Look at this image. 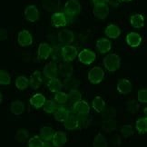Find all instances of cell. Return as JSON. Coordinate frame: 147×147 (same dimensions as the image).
I'll list each match as a JSON object with an SVG mask.
<instances>
[{
  "mask_svg": "<svg viewBox=\"0 0 147 147\" xmlns=\"http://www.w3.org/2000/svg\"><path fill=\"white\" fill-rule=\"evenodd\" d=\"M103 64L107 71L114 73L120 68L121 58H120V56L117 55L116 54H109L104 58Z\"/></svg>",
  "mask_w": 147,
  "mask_h": 147,
  "instance_id": "1",
  "label": "cell"
},
{
  "mask_svg": "<svg viewBox=\"0 0 147 147\" xmlns=\"http://www.w3.org/2000/svg\"><path fill=\"white\" fill-rule=\"evenodd\" d=\"M105 77L104 70L99 66H94L88 72V80L91 84H100Z\"/></svg>",
  "mask_w": 147,
  "mask_h": 147,
  "instance_id": "2",
  "label": "cell"
},
{
  "mask_svg": "<svg viewBox=\"0 0 147 147\" xmlns=\"http://www.w3.org/2000/svg\"><path fill=\"white\" fill-rule=\"evenodd\" d=\"M65 15L69 16H76L81 11V5L78 0H68L65 5Z\"/></svg>",
  "mask_w": 147,
  "mask_h": 147,
  "instance_id": "3",
  "label": "cell"
},
{
  "mask_svg": "<svg viewBox=\"0 0 147 147\" xmlns=\"http://www.w3.org/2000/svg\"><path fill=\"white\" fill-rule=\"evenodd\" d=\"M61 55L65 62H72L74 61L77 56V49L76 47L70 46V45H66L63 47L61 49Z\"/></svg>",
  "mask_w": 147,
  "mask_h": 147,
  "instance_id": "4",
  "label": "cell"
},
{
  "mask_svg": "<svg viewBox=\"0 0 147 147\" xmlns=\"http://www.w3.org/2000/svg\"><path fill=\"white\" fill-rule=\"evenodd\" d=\"M77 56L78 60L84 65H91L94 62L95 58H96V55H95L94 51L86 48L83 49L81 52H79Z\"/></svg>",
  "mask_w": 147,
  "mask_h": 147,
  "instance_id": "5",
  "label": "cell"
},
{
  "mask_svg": "<svg viewBox=\"0 0 147 147\" xmlns=\"http://www.w3.org/2000/svg\"><path fill=\"white\" fill-rule=\"evenodd\" d=\"M18 43L20 47H29L33 43V36L28 30H21L18 35Z\"/></svg>",
  "mask_w": 147,
  "mask_h": 147,
  "instance_id": "6",
  "label": "cell"
},
{
  "mask_svg": "<svg viewBox=\"0 0 147 147\" xmlns=\"http://www.w3.org/2000/svg\"><path fill=\"white\" fill-rule=\"evenodd\" d=\"M90 112V105L86 101H78L73 106V113L76 115H88Z\"/></svg>",
  "mask_w": 147,
  "mask_h": 147,
  "instance_id": "7",
  "label": "cell"
},
{
  "mask_svg": "<svg viewBox=\"0 0 147 147\" xmlns=\"http://www.w3.org/2000/svg\"><path fill=\"white\" fill-rule=\"evenodd\" d=\"M109 7L107 4H99L95 5L93 9V13L95 18L99 19H105L109 15Z\"/></svg>",
  "mask_w": 147,
  "mask_h": 147,
  "instance_id": "8",
  "label": "cell"
},
{
  "mask_svg": "<svg viewBox=\"0 0 147 147\" xmlns=\"http://www.w3.org/2000/svg\"><path fill=\"white\" fill-rule=\"evenodd\" d=\"M25 18L29 22H36L39 19V11L34 5H30L25 9Z\"/></svg>",
  "mask_w": 147,
  "mask_h": 147,
  "instance_id": "9",
  "label": "cell"
},
{
  "mask_svg": "<svg viewBox=\"0 0 147 147\" xmlns=\"http://www.w3.org/2000/svg\"><path fill=\"white\" fill-rule=\"evenodd\" d=\"M53 49L48 44L42 43L39 45L38 50H37V58L39 60H47L50 55L52 54Z\"/></svg>",
  "mask_w": 147,
  "mask_h": 147,
  "instance_id": "10",
  "label": "cell"
},
{
  "mask_svg": "<svg viewBox=\"0 0 147 147\" xmlns=\"http://www.w3.org/2000/svg\"><path fill=\"white\" fill-rule=\"evenodd\" d=\"M117 91L122 94H128L132 91V83L131 81L127 78H123L120 79L117 83Z\"/></svg>",
  "mask_w": 147,
  "mask_h": 147,
  "instance_id": "11",
  "label": "cell"
},
{
  "mask_svg": "<svg viewBox=\"0 0 147 147\" xmlns=\"http://www.w3.org/2000/svg\"><path fill=\"white\" fill-rule=\"evenodd\" d=\"M51 22H52V25L55 27H63L66 26L67 19L64 13L56 12L54 13L52 16H51Z\"/></svg>",
  "mask_w": 147,
  "mask_h": 147,
  "instance_id": "12",
  "label": "cell"
},
{
  "mask_svg": "<svg viewBox=\"0 0 147 147\" xmlns=\"http://www.w3.org/2000/svg\"><path fill=\"white\" fill-rule=\"evenodd\" d=\"M75 35L71 30L65 29L58 33V41L63 45H70L74 42Z\"/></svg>",
  "mask_w": 147,
  "mask_h": 147,
  "instance_id": "13",
  "label": "cell"
},
{
  "mask_svg": "<svg viewBox=\"0 0 147 147\" xmlns=\"http://www.w3.org/2000/svg\"><path fill=\"white\" fill-rule=\"evenodd\" d=\"M64 125L66 130H76L78 128V120H77V115L74 114L73 112H70L68 116L66 117V119L64 121Z\"/></svg>",
  "mask_w": 147,
  "mask_h": 147,
  "instance_id": "14",
  "label": "cell"
},
{
  "mask_svg": "<svg viewBox=\"0 0 147 147\" xmlns=\"http://www.w3.org/2000/svg\"><path fill=\"white\" fill-rule=\"evenodd\" d=\"M57 73H58L57 65H56L55 62H49V63L47 64L46 66L44 67V70H43L44 76L49 79L56 77Z\"/></svg>",
  "mask_w": 147,
  "mask_h": 147,
  "instance_id": "15",
  "label": "cell"
},
{
  "mask_svg": "<svg viewBox=\"0 0 147 147\" xmlns=\"http://www.w3.org/2000/svg\"><path fill=\"white\" fill-rule=\"evenodd\" d=\"M126 43L131 47H138L142 43V37L139 34L131 32L126 36Z\"/></svg>",
  "mask_w": 147,
  "mask_h": 147,
  "instance_id": "16",
  "label": "cell"
},
{
  "mask_svg": "<svg viewBox=\"0 0 147 147\" xmlns=\"http://www.w3.org/2000/svg\"><path fill=\"white\" fill-rule=\"evenodd\" d=\"M67 141V137H66V134L64 132H55L54 133L53 138H52V143L53 145L55 147H62L63 145L65 144Z\"/></svg>",
  "mask_w": 147,
  "mask_h": 147,
  "instance_id": "17",
  "label": "cell"
},
{
  "mask_svg": "<svg viewBox=\"0 0 147 147\" xmlns=\"http://www.w3.org/2000/svg\"><path fill=\"white\" fill-rule=\"evenodd\" d=\"M43 83V79L41 76L40 71H35L34 72L29 79V86H31L32 89H38L41 86V84Z\"/></svg>",
  "mask_w": 147,
  "mask_h": 147,
  "instance_id": "18",
  "label": "cell"
},
{
  "mask_svg": "<svg viewBox=\"0 0 147 147\" xmlns=\"http://www.w3.org/2000/svg\"><path fill=\"white\" fill-rule=\"evenodd\" d=\"M105 34L107 37L111 39H116L121 36V29L118 26L111 24L106 26Z\"/></svg>",
  "mask_w": 147,
  "mask_h": 147,
  "instance_id": "19",
  "label": "cell"
},
{
  "mask_svg": "<svg viewBox=\"0 0 147 147\" xmlns=\"http://www.w3.org/2000/svg\"><path fill=\"white\" fill-rule=\"evenodd\" d=\"M45 102H46V97L40 93H37L36 94H34L33 96L29 99V103L32 106H34L35 108L39 109L43 107Z\"/></svg>",
  "mask_w": 147,
  "mask_h": 147,
  "instance_id": "20",
  "label": "cell"
},
{
  "mask_svg": "<svg viewBox=\"0 0 147 147\" xmlns=\"http://www.w3.org/2000/svg\"><path fill=\"white\" fill-rule=\"evenodd\" d=\"M10 111L15 115H20L25 111V104L21 101H14L10 105Z\"/></svg>",
  "mask_w": 147,
  "mask_h": 147,
  "instance_id": "21",
  "label": "cell"
},
{
  "mask_svg": "<svg viewBox=\"0 0 147 147\" xmlns=\"http://www.w3.org/2000/svg\"><path fill=\"white\" fill-rule=\"evenodd\" d=\"M47 87L50 90V92L53 93H57L60 92L62 88H63V84L59 80L57 77L51 78L47 83Z\"/></svg>",
  "mask_w": 147,
  "mask_h": 147,
  "instance_id": "22",
  "label": "cell"
},
{
  "mask_svg": "<svg viewBox=\"0 0 147 147\" xmlns=\"http://www.w3.org/2000/svg\"><path fill=\"white\" fill-rule=\"evenodd\" d=\"M96 48L101 54H105L111 50V42L106 38H100L96 42Z\"/></svg>",
  "mask_w": 147,
  "mask_h": 147,
  "instance_id": "23",
  "label": "cell"
},
{
  "mask_svg": "<svg viewBox=\"0 0 147 147\" xmlns=\"http://www.w3.org/2000/svg\"><path fill=\"white\" fill-rule=\"evenodd\" d=\"M130 23L134 28H142L144 26V18L141 14L133 15L130 18Z\"/></svg>",
  "mask_w": 147,
  "mask_h": 147,
  "instance_id": "24",
  "label": "cell"
},
{
  "mask_svg": "<svg viewBox=\"0 0 147 147\" xmlns=\"http://www.w3.org/2000/svg\"><path fill=\"white\" fill-rule=\"evenodd\" d=\"M54 130L50 126H43L40 129V138L44 142H49L52 140L54 135Z\"/></svg>",
  "mask_w": 147,
  "mask_h": 147,
  "instance_id": "25",
  "label": "cell"
},
{
  "mask_svg": "<svg viewBox=\"0 0 147 147\" xmlns=\"http://www.w3.org/2000/svg\"><path fill=\"white\" fill-rule=\"evenodd\" d=\"M73 72H74V68H73L72 65L69 63V62H65L64 64H62L59 66V73H60V75L63 77H65V78L72 76Z\"/></svg>",
  "mask_w": 147,
  "mask_h": 147,
  "instance_id": "26",
  "label": "cell"
},
{
  "mask_svg": "<svg viewBox=\"0 0 147 147\" xmlns=\"http://www.w3.org/2000/svg\"><path fill=\"white\" fill-rule=\"evenodd\" d=\"M70 111L67 110L65 107H58L56 111L55 112V119L57 122L64 123V121L66 119V117L68 116Z\"/></svg>",
  "mask_w": 147,
  "mask_h": 147,
  "instance_id": "27",
  "label": "cell"
},
{
  "mask_svg": "<svg viewBox=\"0 0 147 147\" xmlns=\"http://www.w3.org/2000/svg\"><path fill=\"white\" fill-rule=\"evenodd\" d=\"M80 86V82L77 78L69 76V77H65L64 80V86L66 89L73 90V89H77Z\"/></svg>",
  "mask_w": 147,
  "mask_h": 147,
  "instance_id": "28",
  "label": "cell"
},
{
  "mask_svg": "<svg viewBox=\"0 0 147 147\" xmlns=\"http://www.w3.org/2000/svg\"><path fill=\"white\" fill-rule=\"evenodd\" d=\"M29 137V132L26 129H19L15 134V140L20 144H24Z\"/></svg>",
  "mask_w": 147,
  "mask_h": 147,
  "instance_id": "29",
  "label": "cell"
},
{
  "mask_svg": "<svg viewBox=\"0 0 147 147\" xmlns=\"http://www.w3.org/2000/svg\"><path fill=\"white\" fill-rule=\"evenodd\" d=\"M135 128L136 131L141 134H144L147 132V118L146 117H141L135 122Z\"/></svg>",
  "mask_w": 147,
  "mask_h": 147,
  "instance_id": "30",
  "label": "cell"
},
{
  "mask_svg": "<svg viewBox=\"0 0 147 147\" xmlns=\"http://www.w3.org/2000/svg\"><path fill=\"white\" fill-rule=\"evenodd\" d=\"M92 105H93V108L95 112L102 113L105 108V102L101 96H96L94 98Z\"/></svg>",
  "mask_w": 147,
  "mask_h": 147,
  "instance_id": "31",
  "label": "cell"
},
{
  "mask_svg": "<svg viewBox=\"0 0 147 147\" xmlns=\"http://www.w3.org/2000/svg\"><path fill=\"white\" fill-rule=\"evenodd\" d=\"M93 147H108V143L103 134H97L93 141Z\"/></svg>",
  "mask_w": 147,
  "mask_h": 147,
  "instance_id": "32",
  "label": "cell"
},
{
  "mask_svg": "<svg viewBox=\"0 0 147 147\" xmlns=\"http://www.w3.org/2000/svg\"><path fill=\"white\" fill-rule=\"evenodd\" d=\"M15 86L18 90H25L29 86V80L24 76H20L16 79Z\"/></svg>",
  "mask_w": 147,
  "mask_h": 147,
  "instance_id": "33",
  "label": "cell"
},
{
  "mask_svg": "<svg viewBox=\"0 0 147 147\" xmlns=\"http://www.w3.org/2000/svg\"><path fill=\"white\" fill-rule=\"evenodd\" d=\"M58 7L59 0H43V7L49 12L57 9Z\"/></svg>",
  "mask_w": 147,
  "mask_h": 147,
  "instance_id": "34",
  "label": "cell"
},
{
  "mask_svg": "<svg viewBox=\"0 0 147 147\" xmlns=\"http://www.w3.org/2000/svg\"><path fill=\"white\" fill-rule=\"evenodd\" d=\"M102 128H103V130L105 131L106 133H111L113 131H115L116 129V121L115 119L104 120Z\"/></svg>",
  "mask_w": 147,
  "mask_h": 147,
  "instance_id": "35",
  "label": "cell"
},
{
  "mask_svg": "<svg viewBox=\"0 0 147 147\" xmlns=\"http://www.w3.org/2000/svg\"><path fill=\"white\" fill-rule=\"evenodd\" d=\"M81 98H82V94L77 89L70 90L69 94H67V100H68L71 104H76V102L80 101Z\"/></svg>",
  "mask_w": 147,
  "mask_h": 147,
  "instance_id": "36",
  "label": "cell"
},
{
  "mask_svg": "<svg viewBox=\"0 0 147 147\" xmlns=\"http://www.w3.org/2000/svg\"><path fill=\"white\" fill-rule=\"evenodd\" d=\"M28 147H45V142L40 138V136L38 135H35V136L31 137L30 139H28L27 142Z\"/></svg>",
  "mask_w": 147,
  "mask_h": 147,
  "instance_id": "37",
  "label": "cell"
},
{
  "mask_svg": "<svg viewBox=\"0 0 147 147\" xmlns=\"http://www.w3.org/2000/svg\"><path fill=\"white\" fill-rule=\"evenodd\" d=\"M43 108H44V111L47 113V114H53L56 111L57 109V107H56V104L55 102L53 101V100H46L45 102V104L43 105Z\"/></svg>",
  "mask_w": 147,
  "mask_h": 147,
  "instance_id": "38",
  "label": "cell"
},
{
  "mask_svg": "<svg viewBox=\"0 0 147 147\" xmlns=\"http://www.w3.org/2000/svg\"><path fill=\"white\" fill-rule=\"evenodd\" d=\"M77 120L78 129H86L90 125V123H91L87 115H77Z\"/></svg>",
  "mask_w": 147,
  "mask_h": 147,
  "instance_id": "39",
  "label": "cell"
},
{
  "mask_svg": "<svg viewBox=\"0 0 147 147\" xmlns=\"http://www.w3.org/2000/svg\"><path fill=\"white\" fill-rule=\"evenodd\" d=\"M102 116L104 117L105 120L107 119H115L116 116V110L115 107H109L107 109H104V111L102 112Z\"/></svg>",
  "mask_w": 147,
  "mask_h": 147,
  "instance_id": "40",
  "label": "cell"
},
{
  "mask_svg": "<svg viewBox=\"0 0 147 147\" xmlns=\"http://www.w3.org/2000/svg\"><path fill=\"white\" fill-rule=\"evenodd\" d=\"M11 83L10 75L4 70H0V84L1 86H8Z\"/></svg>",
  "mask_w": 147,
  "mask_h": 147,
  "instance_id": "41",
  "label": "cell"
},
{
  "mask_svg": "<svg viewBox=\"0 0 147 147\" xmlns=\"http://www.w3.org/2000/svg\"><path fill=\"white\" fill-rule=\"evenodd\" d=\"M67 101H68V100H67V94H65V92H62V91L55 93V102L56 104H58V105H65Z\"/></svg>",
  "mask_w": 147,
  "mask_h": 147,
  "instance_id": "42",
  "label": "cell"
},
{
  "mask_svg": "<svg viewBox=\"0 0 147 147\" xmlns=\"http://www.w3.org/2000/svg\"><path fill=\"white\" fill-rule=\"evenodd\" d=\"M121 134L123 138H128L133 134V127L131 124H123L121 127Z\"/></svg>",
  "mask_w": 147,
  "mask_h": 147,
  "instance_id": "43",
  "label": "cell"
},
{
  "mask_svg": "<svg viewBox=\"0 0 147 147\" xmlns=\"http://www.w3.org/2000/svg\"><path fill=\"white\" fill-rule=\"evenodd\" d=\"M126 107H127V111L130 112L131 114H135L139 108V105L137 104V102L132 99V100H129L126 104Z\"/></svg>",
  "mask_w": 147,
  "mask_h": 147,
  "instance_id": "44",
  "label": "cell"
},
{
  "mask_svg": "<svg viewBox=\"0 0 147 147\" xmlns=\"http://www.w3.org/2000/svg\"><path fill=\"white\" fill-rule=\"evenodd\" d=\"M137 99H138V102L141 104H146L147 103V90L145 88L140 89L138 91Z\"/></svg>",
  "mask_w": 147,
  "mask_h": 147,
  "instance_id": "45",
  "label": "cell"
},
{
  "mask_svg": "<svg viewBox=\"0 0 147 147\" xmlns=\"http://www.w3.org/2000/svg\"><path fill=\"white\" fill-rule=\"evenodd\" d=\"M110 141H111L112 144L115 146H119L122 144V138L119 134H115L114 136L111 137Z\"/></svg>",
  "mask_w": 147,
  "mask_h": 147,
  "instance_id": "46",
  "label": "cell"
},
{
  "mask_svg": "<svg viewBox=\"0 0 147 147\" xmlns=\"http://www.w3.org/2000/svg\"><path fill=\"white\" fill-rule=\"evenodd\" d=\"M7 36H8L7 30L5 28L0 27V42L5 41V39H7Z\"/></svg>",
  "mask_w": 147,
  "mask_h": 147,
  "instance_id": "47",
  "label": "cell"
},
{
  "mask_svg": "<svg viewBox=\"0 0 147 147\" xmlns=\"http://www.w3.org/2000/svg\"><path fill=\"white\" fill-rule=\"evenodd\" d=\"M107 3L112 5L113 7H117L121 4V0H106V4Z\"/></svg>",
  "mask_w": 147,
  "mask_h": 147,
  "instance_id": "48",
  "label": "cell"
},
{
  "mask_svg": "<svg viewBox=\"0 0 147 147\" xmlns=\"http://www.w3.org/2000/svg\"><path fill=\"white\" fill-rule=\"evenodd\" d=\"M94 5H99V4H106V0H92Z\"/></svg>",
  "mask_w": 147,
  "mask_h": 147,
  "instance_id": "49",
  "label": "cell"
},
{
  "mask_svg": "<svg viewBox=\"0 0 147 147\" xmlns=\"http://www.w3.org/2000/svg\"><path fill=\"white\" fill-rule=\"evenodd\" d=\"M2 103H3V95L1 93H0V105H1Z\"/></svg>",
  "mask_w": 147,
  "mask_h": 147,
  "instance_id": "50",
  "label": "cell"
},
{
  "mask_svg": "<svg viewBox=\"0 0 147 147\" xmlns=\"http://www.w3.org/2000/svg\"><path fill=\"white\" fill-rule=\"evenodd\" d=\"M132 0H121V2H125V3H127V2H131Z\"/></svg>",
  "mask_w": 147,
  "mask_h": 147,
  "instance_id": "51",
  "label": "cell"
},
{
  "mask_svg": "<svg viewBox=\"0 0 147 147\" xmlns=\"http://www.w3.org/2000/svg\"><path fill=\"white\" fill-rule=\"evenodd\" d=\"M146 110H147V108H146V107H144V114H145V115H146V113H147V111H146Z\"/></svg>",
  "mask_w": 147,
  "mask_h": 147,
  "instance_id": "52",
  "label": "cell"
}]
</instances>
